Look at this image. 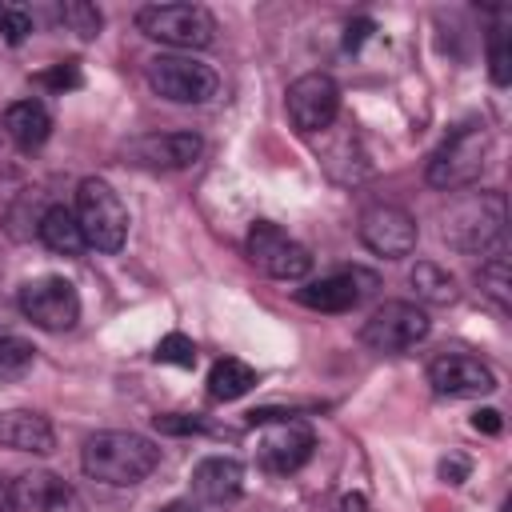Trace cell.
<instances>
[{
	"label": "cell",
	"instance_id": "1",
	"mask_svg": "<svg viewBox=\"0 0 512 512\" xmlns=\"http://www.w3.org/2000/svg\"><path fill=\"white\" fill-rule=\"evenodd\" d=\"M160 464V448L140 436V432H92L80 448V468L84 476L112 484V488H132L140 480H148Z\"/></svg>",
	"mask_w": 512,
	"mask_h": 512
},
{
	"label": "cell",
	"instance_id": "2",
	"mask_svg": "<svg viewBox=\"0 0 512 512\" xmlns=\"http://www.w3.org/2000/svg\"><path fill=\"white\" fill-rule=\"evenodd\" d=\"M508 200L496 188L464 192L444 208V240L464 256H492L504 248Z\"/></svg>",
	"mask_w": 512,
	"mask_h": 512
},
{
	"label": "cell",
	"instance_id": "3",
	"mask_svg": "<svg viewBox=\"0 0 512 512\" xmlns=\"http://www.w3.org/2000/svg\"><path fill=\"white\" fill-rule=\"evenodd\" d=\"M488 156H492V132L484 120H468L460 124L432 156H428V184L440 188V192H460L468 184L480 180V172L488 168Z\"/></svg>",
	"mask_w": 512,
	"mask_h": 512
},
{
	"label": "cell",
	"instance_id": "4",
	"mask_svg": "<svg viewBox=\"0 0 512 512\" xmlns=\"http://www.w3.org/2000/svg\"><path fill=\"white\" fill-rule=\"evenodd\" d=\"M76 224L84 232V244L96 252H120L128 240V208L120 192L104 176H84L76 184Z\"/></svg>",
	"mask_w": 512,
	"mask_h": 512
},
{
	"label": "cell",
	"instance_id": "5",
	"mask_svg": "<svg viewBox=\"0 0 512 512\" xmlns=\"http://www.w3.org/2000/svg\"><path fill=\"white\" fill-rule=\"evenodd\" d=\"M136 28L140 36L188 56L216 44V16L204 4H144L136 12Z\"/></svg>",
	"mask_w": 512,
	"mask_h": 512
},
{
	"label": "cell",
	"instance_id": "6",
	"mask_svg": "<svg viewBox=\"0 0 512 512\" xmlns=\"http://www.w3.org/2000/svg\"><path fill=\"white\" fill-rule=\"evenodd\" d=\"M148 88L168 100V104H208L216 92H220V76L212 64L188 56V52H164V56H152L148 68Z\"/></svg>",
	"mask_w": 512,
	"mask_h": 512
},
{
	"label": "cell",
	"instance_id": "7",
	"mask_svg": "<svg viewBox=\"0 0 512 512\" xmlns=\"http://www.w3.org/2000/svg\"><path fill=\"white\" fill-rule=\"evenodd\" d=\"M244 248H248V260H252L264 276H272V280L296 284V280H304V276L312 272V252H308L300 240H292V236H288L280 224H272V220H256V224L248 228Z\"/></svg>",
	"mask_w": 512,
	"mask_h": 512
},
{
	"label": "cell",
	"instance_id": "8",
	"mask_svg": "<svg viewBox=\"0 0 512 512\" xmlns=\"http://www.w3.org/2000/svg\"><path fill=\"white\" fill-rule=\"evenodd\" d=\"M432 320L420 304L412 300H384L360 328V340L372 348V352H384V356H396V352H408L416 348L424 336H428Z\"/></svg>",
	"mask_w": 512,
	"mask_h": 512
},
{
	"label": "cell",
	"instance_id": "9",
	"mask_svg": "<svg viewBox=\"0 0 512 512\" xmlns=\"http://www.w3.org/2000/svg\"><path fill=\"white\" fill-rule=\"evenodd\" d=\"M356 236L360 244L380 256V260H404L416 252V240H420V228H416V216L400 204H368L356 220Z\"/></svg>",
	"mask_w": 512,
	"mask_h": 512
},
{
	"label": "cell",
	"instance_id": "10",
	"mask_svg": "<svg viewBox=\"0 0 512 512\" xmlns=\"http://www.w3.org/2000/svg\"><path fill=\"white\" fill-rule=\"evenodd\" d=\"M284 112H288V120H292L296 132H304V136L324 132L340 116V84L328 72H304V76H296L288 84Z\"/></svg>",
	"mask_w": 512,
	"mask_h": 512
},
{
	"label": "cell",
	"instance_id": "11",
	"mask_svg": "<svg viewBox=\"0 0 512 512\" xmlns=\"http://www.w3.org/2000/svg\"><path fill=\"white\" fill-rule=\"evenodd\" d=\"M20 312L44 332H68L80 320V296L64 276H40L20 288Z\"/></svg>",
	"mask_w": 512,
	"mask_h": 512
},
{
	"label": "cell",
	"instance_id": "12",
	"mask_svg": "<svg viewBox=\"0 0 512 512\" xmlns=\"http://www.w3.org/2000/svg\"><path fill=\"white\" fill-rule=\"evenodd\" d=\"M128 164L136 168H152V172H184L204 156V136L192 128L180 132H148L124 144Z\"/></svg>",
	"mask_w": 512,
	"mask_h": 512
},
{
	"label": "cell",
	"instance_id": "13",
	"mask_svg": "<svg viewBox=\"0 0 512 512\" xmlns=\"http://www.w3.org/2000/svg\"><path fill=\"white\" fill-rule=\"evenodd\" d=\"M428 384L436 396L448 400H472V396H488L496 392V372L468 352H440L428 364Z\"/></svg>",
	"mask_w": 512,
	"mask_h": 512
},
{
	"label": "cell",
	"instance_id": "14",
	"mask_svg": "<svg viewBox=\"0 0 512 512\" xmlns=\"http://www.w3.org/2000/svg\"><path fill=\"white\" fill-rule=\"evenodd\" d=\"M376 288V276L364 272V268H344V272H332V276H320V280H304L296 288V300L312 312H352L368 292Z\"/></svg>",
	"mask_w": 512,
	"mask_h": 512
},
{
	"label": "cell",
	"instance_id": "15",
	"mask_svg": "<svg viewBox=\"0 0 512 512\" xmlns=\"http://www.w3.org/2000/svg\"><path fill=\"white\" fill-rule=\"evenodd\" d=\"M312 448H316L312 428H304L296 420H284V424H276V428L264 432V440L256 448V460H260L264 472L288 476V472H300L312 460Z\"/></svg>",
	"mask_w": 512,
	"mask_h": 512
},
{
	"label": "cell",
	"instance_id": "16",
	"mask_svg": "<svg viewBox=\"0 0 512 512\" xmlns=\"http://www.w3.org/2000/svg\"><path fill=\"white\" fill-rule=\"evenodd\" d=\"M192 492L200 504H232L244 492V464L236 456H204L192 468Z\"/></svg>",
	"mask_w": 512,
	"mask_h": 512
},
{
	"label": "cell",
	"instance_id": "17",
	"mask_svg": "<svg viewBox=\"0 0 512 512\" xmlns=\"http://www.w3.org/2000/svg\"><path fill=\"white\" fill-rule=\"evenodd\" d=\"M0 448L12 452H32V456H48L56 448V432L52 420L32 412V408H12L0 412Z\"/></svg>",
	"mask_w": 512,
	"mask_h": 512
},
{
	"label": "cell",
	"instance_id": "18",
	"mask_svg": "<svg viewBox=\"0 0 512 512\" xmlns=\"http://www.w3.org/2000/svg\"><path fill=\"white\" fill-rule=\"evenodd\" d=\"M0 128H4V136H8L16 148L32 152V148H40V144L52 136V116H48V108H44L40 100H16V104L4 108Z\"/></svg>",
	"mask_w": 512,
	"mask_h": 512
},
{
	"label": "cell",
	"instance_id": "19",
	"mask_svg": "<svg viewBox=\"0 0 512 512\" xmlns=\"http://www.w3.org/2000/svg\"><path fill=\"white\" fill-rule=\"evenodd\" d=\"M36 236H40V244H44L48 252H56V256H80V252L88 248V244H84V232H80V224H76V212L64 208V204H52V208L40 212Z\"/></svg>",
	"mask_w": 512,
	"mask_h": 512
},
{
	"label": "cell",
	"instance_id": "20",
	"mask_svg": "<svg viewBox=\"0 0 512 512\" xmlns=\"http://www.w3.org/2000/svg\"><path fill=\"white\" fill-rule=\"evenodd\" d=\"M496 24L488 28V76L496 88L512 84V12L492 8Z\"/></svg>",
	"mask_w": 512,
	"mask_h": 512
},
{
	"label": "cell",
	"instance_id": "21",
	"mask_svg": "<svg viewBox=\"0 0 512 512\" xmlns=\"http://www.w3.org/2000/svg\"><path fill=\"white\" fill-rule=\"evenodd\" d=\"M252 388H256V368H248V364L236 360V356L216 360L212 372H208V396H212V400H240V396L252 392Z\"/></svg>",
	"mask_w": 512,
	"mask_h": 512
},
{
	"label": "cell",
	"instance_id": "22",
	"mask_svg": "<svg viewBox=\"0 0 512 512\" xmlns=\"http://www.w3.org/2000/svg\"><path fill=\"white\" fill-rule=\"evenodd\" d=\"M408 280H412V288L424 304H452L456 300V276L448 268H440L436 260H420L408 272Z\"/></svg>",
	"mask_w": 512,
	"mask_h": 512
},
{
	"label": "cell",
	"instance_id": "23",
	"mask_svg": "<svg viewBox=\"0 0 512 512\" xmlns=\"http://www.w3.org/2000/svg\"><path fill=\"white\" fill-rule=\"evenodd\" d=\"M476 284H480V292H484L500 312H508V308H512V268H508V252H504V248L480 260Z\"/></svg>",
	"mask_w": 512,
	"mask_h": 512
},
{
	"label": "cell",
	"instance_id": "24",
	"mask_svg": "<svg viewBox=\"0 0 512 512\" xmlns=\"http://www.w3.org/2000/svg\"><path fill=\"white\" fill-rule=\"evenodd\" d=\"M60 20H64L80 40H92V36H100V28H104L100 8L88 4V0H68V4H60Z\"/></svg>",
	"mask_w": 512,
	"mask_h": 512
},
{
	"label": "cell",
	"instance_id": "25",
	"mask_svg": "<svg viewBox=\"0 0 512 512\" xmlns=\"http://www.w3.org/2000/svg\"><path fill=\"white\" fill-rule=\"evenodd\" d=\"M152 360H156V364L192 368V364H196V344H192L184 332H168V336H160V344L152 348Z\"/></svg>",
	"mask_w": 512,
	"mask_h": 512
},
{
	"label": "cell",
	"instance_id": "26",
	"mask_svg": "<svg viewBox=\"0 0 512 512\" xmlns=\"http://www.w3.org/2000/svg\"><path fill=\"white\" fill-rule=\"evenodd\" d=\"M36 360V348L20 336H0V376H20Z\"/></svg>",
	"mask_w": 512,
	"mask_h": 512
},
{
	"label": "cell",
	"instance_id": "27",
	"mask_svg": "<svg viewBox=\"0 0 512 512\" xmlns=\"http://www.w3.org/2000/svg\"><path fill=\"white\" fill-rule=\"evenodd\" d=\"M32 32V12L24 4H0V36L8 44H24Z\"/></svg>",
	"mask_w": 512,
	"mask_h": 512
},
{
	"label": "cell",
	"instance_id": "28",
	"mask_svg": "<svg viewBox=\"0 0 512 512\" xmlns=\"http://www.w3.org/2000/svg\"><path fill=\"white\" fill-rule=\"evenodd\" d=\"M80 64L76 60H60V64H52L48 72H36V84L40 88H48V92H72V88H80Z\"/></svg>",
	"mask_w": 512,
	"mask_h": 512
},
{
	"label": "cell",
	"instance_id": "29",
	"mask_svg": "<svg viewBox=\"0 0 512 512\" xmlns=\"http://www.w3.org/2000/svg\"><path fill=\"white\" fill-rule=\"evenodd\" d=\"M40 512H88V508H84V500H80V492H76L72 484H64L60 476H52Z\"/></svg>",
	"mask_w": 512,
	"mask_h": 512
},
{
	"label": "cell",
	"instance_id": "30",
	"mask_svg": "<svg viewBox=\"0 0 512 512\" xmlns=\"http://www.w3.org/2000/svg\"><path fill=\"white\" fill-rule=\"evenodd\" d=\"M152 424L168 436H192V432H208V424L200 416H184V412H168V416H152Z\"/></svg>",
	"mask_w": 512,
	"mask_h": 512
},
{
	"label": "cell",
	"instance_id": "31",
	"mask_svg": "<svg viewBox=\"0 0 512 512\" xmlns=\"http://www.w3.org/2000/svg\"><path fill=\"white\" fill-rule=\"evenodd\" d=\"M372 28H376V24H372L368 16H360V20H352V24L344 28V52H356V48H360V44H364V40L372 36Z\"/></svg>",
	"mask_w": 512,
	"mask_h": 512
},
{
	"label": "cell",
	"instance_id": "32",
	"mask_svg": "<svg viewBox=\"0 0 512 512\" xmlns=\"http://www.w3.org/2000/svg\"><path fill=\"white\" fill-rule=\"evenodd\" d=\"M472 428H476V432H488V436H496V432L504 428V420H500V412H496V408H480V412L472 416Z\"/></svg>",
	"mask_w": 512,
	"mask_h": 512
},
{
	"label": "cell",
	"instance_id": "33",
	"mask_svg": "<svg viewBox=\"0 0 512 512\" xmlns=\"http://www.w3.org/2000/svg\"><path fill=\"white\" fill-rule=\"evenodd\" d=\"M440 476H444L448 484H460V480L468 476V464H464V460H444V464H440Z\"/></svg>",
	"mask_w": 512,
	"mask_h": 512
},
{
	"label": "cell",
	"instance_id": "34",
	"mask_svg": "<svg viewBox=\"0 0 512 512\" xmlns=\"http://www.w3.org/2000/svg\"><path fill=\"white\" fill-rule=\"evenodd\" d=\"M340 512H368V500H364L360 492H348V496L340 500Z\"/></svg>",
	"mask_w": 512,
	"mask_h": 512
},
{
	"label": "cell",
	"instance_id": "35",
	"mask_svg": "<svg viewBox=\"0 0 512 512\" xmlns=\"http://www.w3.org/2000/svg\"><path fill=\"white\" fill-rule=\"evenodd\" d=\"M0 512H16V500H12V480L0 476Z\"/></svg>",
	"mask_w": 512,
	"mask_h": 512
},
{
	"label": "cell",
	"instance_id": "36",
	"mask_svg": "<svg viewBox=\"0 0 512 512\" xmlns=\"http://www.w3.org/2000/svg\"><path fill=\"white\" fill-rule=\"evenodd\" d=\"M164 512H204L200 504H192V500H176V504H168Z\"/></svg>",
	"mask_w": 512,
	"mask_h": 512
},
{
	"label": "cell",
	"instance_id": "37",
	"mask_svg": "<svg viewBox=\"0 0 512 512\" xmlns=\"http://www.w3.org/2000/svg\"><path fill=\"white\" fill-rule=\"evenodd\" d=\"M504 512H508V504H504Z\"/></svg>",
	"mask_w": 512,
	"mask_h": 512
}]
</instances>
